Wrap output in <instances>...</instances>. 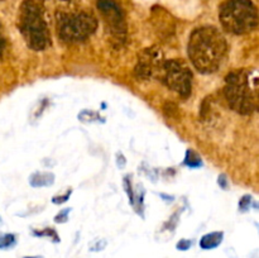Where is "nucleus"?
<instances>
[{
	"mask_svg": "<svg viewBox=\"0 0 259 258\" xmlns=\"http://www.w3.org/2000/svg\"><path fill=\"white\" fill-rule=\"evenodd\" d=\"M227 53V39L214 25L197 27L190 34L187 56L192 66L202 75L217 72L222 67Z\"/></svg>",
	"mask_w": 259,
	"mask_h": 258,
	"instance_id": "nucleus-1",
	"label": "nucleus"
},
{
	"mask_svg": "<svg viewBox=\"0 0 259 258\" xmlns=\"http://www.w3.org/2000/svg\"><path fill=\"white\" fill-rule=\"evenodd\" d=\"M224 96L235 113L253 114L257 110V76L245 68L229 72L225 77Z\"/></svg>",
	"mask_w": 259,
	"mask_h": 258,
	"instance_id": "nucleus-2",
	"label": "nucleus"
},
{
	"mask_svg": "<svg viewBox=\"0 0 259 258\" xmlns=\"http://www.w3.org/2000/svg\"><path fill=\"white\" fill-rule=\"evenodd\" d=\"M18 28L23 39L33 51H45L51 45V34L42 7L35 0H24L18 13Z\"/></svg>",
	"mask_w": 259,
	"mask_h": 258,
	"instance_id": "nucleus-3",
	"label": "nucleus"
},
{
	"mask_svg": "<svg viewBox=\"0 0 259 258\" xmlns=\"http://www.w3.org/2000/svg\"><path fill=\"white\" fill-rule=\"evenodd\" d=\"M219 20L232 34H248L258 27V9L252 0H225L219 8Z\"/></svg>",
	"mask_w": 259,
	"mask_h": 258,
	"instance_id": "nucleus-4",
	"label": "nucleus"
},
{
	"mask_svg": "<svg viewBox=\"0 0 259 258\" xmlns=\"http://www.w3.org/2000/svg\"><path fill=\"white\" fill-rule=\"evenodd\" d=\"M98 20L86 12L60 13L57 15V32L62 40L68 43L82 42L95 33Z\"/></svg>",
	"mask_w": 259,
	"mask_h": 258,
	"instance_id": "nucleus-5",
	"label": "nucleus"
},
{
	"mask_svg": "<svg viewBox=\"0 0 259 258\" xmlns=\"http://www.w3.org/2000/svg\"><path fill=\"white\" fill-rule=\"evenodd\" d=\"M158 80L162 81L169 90L179 94L182 99H187L191 95L192 72L181 60L174 58L164 61Z\"/></svg>",
	"mask_w": 259,
	"mask_h": 258,
	"instance_id": "nucleus-6",
	"label": "nucleus"
},
{
	"mask_svg": "<svg viewBox=\"0 0 259 258\" xmlns=\"http://www.w3.org/2000/svg\"><path fill=\"white\" fill-rule=\"evenodd\" d=\"M166 61L163 52L157 46L147 47L139 53L134 67V76L141 81H149L152 78L158 80L162 67Z\"/></svg>",
	"mask_w": 259,
	"mask_h": 258,
	"instance_id": "nucleus-7",
	"label": "nucleus"
},
{
	"mask_svg": "<svg viewBox=\"0 0 259 258\" xmlns=\"http://www.w3.org/2000/svg\"><path fill=\"white\" fill-rule=\"evenodd\" d=\"M96 8L103 15L106 25L114 38L123 39L125 37L126 24L123 9L115 0H96Z\"/></svg>",
	"mask_w": 259,
	"mask_h": 258,
	"instance_id": "nucleus-8",
	"label": "nucleus"
},
{
	"mask_svg": "<svg viewBox=\"0 0 259 258\" xmlns=\"http://www.w3.org/2000/svg\"><path fill=\"white\" fill-rule=\"evenodd\" d=\"M55 182V175L52 172H34L29 176V185L32 187H48Z\"/></svg>",
	"mask_w": 259,
	"mask_h": 258,
	"instance_id": "nucleus-9",
	"label": "nucleus"
},
{
	"mask_svg": "<svg viewBox=\"0 0 259 258\" xmlns=\"http://www.w3.org/2000/svg\"><path fill=\"white\" fill-rule=\"evenodd\" d=\"M223 239H224V233L223 232L207 233V234L202 235V238L200 239V247L205 250L214 249L222 244Z\"/></svg>",
	"mask_w": 259,
	"mask_h": 258,
	"instance_id": "nucleus-10",
	"label": "nucleus"
},
{
	"mask_svg": "<svg viewBox=\"0 0 259 258\" xmlns=\"http://www.w3.org/2000/svg\"><path fill=\"white\" fill-rule=\"evenodd\" d=\"M184 163L187 167H191V168H199V167L202 166V159L196 152L192 151V149H187Z\"/></svg>",
	"mask_w": 259,
	"mask_h": 258,
	"instance_id": "nucleus-11",
	"label": "nucleus"
},
{
	"mask_svg": "<svg viewBox=\"0 0 259 258\" xmlns=\"http://www.w3.org/2000/svg\"><path fill=\"white\" fill-rule=\"evenodd\" d=\"M17 243V238L14 234H2L0 235V249H8V248H12L13 245Z\"/></svg>",
	"mask_w": 259,
	"mask_h": 258,
	"instance_id": "nucleus-12",
	"label": "nucleus"
},
{
	"mask_svg": "<svg viewBox=\"0 0 259 258\" xmlns=\"http://www.w3.org/2000/svg\"><path fill=\"white\" fill-rule=\"evenodd\" d=\"M78 119H80L82 123H93V121H98L100 118L98 113L91 110H82L78 114Z\"/></svg>",
	"mask_w": 259,
	"mask_h": 258,
	"instance_id": "nucleus-13",
	"label": "nucleus"
},
{
	"mask_svg": "<svg viewBox=\"0 0 259 258\" xmlns=\"http://www.w3.org/2000/svg\"><path fill=\"white\" fill-rule=\"evenodd\" d=\"M33 234H34L35 237L52 238V240L55 243L60 242V237H58V234L56 233V230L52 229V228H48V229H43V230H38V232H33Z\"/></svg>",
	"mask_w": 259,
	"mask_h": 258,
	"instance_id": "nucleus-14",
	"label": "nucleus"
},
{
	"mask_svg": "<svg viewBox=\"0 0 259 258\" xmlns=\"http://www.w3.org/2000/svg\"><path fill=\"white\" fill-rule=\"evenodd\" d=\"M252 202H253L252 195H244V196H243L239 201L240 211H247V210H249Z\"/></svg>",
	"mask_w": 259,
	"mask_h": 258,
	"instance_id": "nucleus-15",
	"label": "nucleus"
},
{
	"mask_svg": "<svg viewBox=\"0 0 259 258\" xmlns=\"http://www.w3.org/2000/svg\"><path fill=\"white\" fill-rule=\"evenodd\" d=\"M71 209H62L57 215L55 217V222L58 223V224H62V223H66L68 220V214H70Z\"/></svg>",
	"mask_w": 259,
	"mask_h": 258,
	"instance_id": "nucleus-16",
	"label": "nucleus"
},
{
	"mask_svg": "<svg viewBox=\"0 0 259 258\" xmlns=\"http://www.w3.org/2000/svg\"><path fill=\"white\" fill-rule=\"evenodd\" d=\"M71 190H68V191H66L65 194L63 195H57V196H53L52 197V202L53 204H63V202H66L67 201L68 199H70V196H71Z\"/></svg>",
	"mask_w": 259,
	"mask_h": 258,
	"instance_id": "nucleus-17",
	"label": "nucleus"
},
{
	"mask_svg": "<svg viewBox=\"0 0 259 258\" xmlns=\"http://www.w3.org/2000/svg\"><path fill=\"white\" fill-rule=\"evenodd\" d=\"M192 247V240L190 239H181L176 244V248L179 250H189Z\"/></svg>",
	"mask_w": 259,
	"mask_h": 258,
	"instance_id": "nucleus-18",
	"label": "nucleus"
},
{
	"mask_svg": "<svg viewBox=\"0 0 259 258\" xmlns=\"http://www.w3.org/2000/svg\"><path fill=\"white\" fill-rule=\"evenodd\" d=\"M218 184H219V186L224 190L228 187V180L224 174H222L219 177H218Z\"/></svg>",
	"mask_w": 259,
	"mask_h": 258,
	"instance_id": "nucleus-19",
	"label": "nucleus"
},
{
	"mask_svg": "<svg viewBox=\"0 0 259 258\" xmlns=\"http://www.w3.org/2000/svg\"><path fill=\"white\" fill-rule=\"evenodd\" d=\"M105 245H106L105 240H99V242L95 244V247H91V250H94V252H99V250L104 249Z\"/></svg>",
	"mask_w": 259,
	"mask_h": 258,
	"instance_id": "nucleus-20",
	"label": "nucleus"
},
{
	"mask_svg": "<svg viewBox=\"0 0 259 258\" xmlns=\"http://www.w3.org/2000/svg\"><path fill=\"white\" fill-rule=\"evenodd\" d=\"M5 47H7V45H5V39L0 35V60H2L3 56H4Z\"/></svg>",
	"mask_w": 259,
	"mask_h": 258,
	"instance_id": "nucleus-21",
	"label": "nucleus"
},
{
	"mask_svg": "<svg viewBox=\"0 0 259 258\" xmlns=\"http://www.w3.org/2000/svg\"><path fill=\"white\" fill-rule=\"evenodd\" d=\"M116 157H119V159H116V163H118V166L120 167V168H123V167L125 166V158H124V156L121 153H119Z\"/></svg>",
	"mask_w": 259,
	"mask_h": 258,
	"instance_id": "nucleus-22",
	"label": "nucleus"
},
{
	"mask_svg": "<svg viewBox=\"0 0 259 258\" xmlns=\"http://www.w3.org/2000/svg\"><path fill=\"white\" fill-rule=\"evenodd\" d=\"M24 258H43L42 255H29V257H24Z\"/></svg>",
	"mask_w": 259,
	"mask_h": 258,
	"instance_id": "nucleus-23",
	"label": "nucleus"
},
{
	"mask_svg": "<svg viewBox=\"0 0 259 258\" xmlns=\"http://www.w3.org/2000/svg\"><path fill=\"white\" fill-rule=\"evenodd\" d=\"M61 2H71V0H61Z\"/></svg>",
	"mask_w": 259,
	"mask_h": 258,
	"instance_id": "nucleus-24",
	"label": "nucleus"
},
{
	"mask_svg": "<svg viewBox=\"0 0 259 258\" xmlns=\"http://www.w3.org/2000/svg\"><path fill=\"white\" fill-rule=\"evenodd\" d=\"M0 28H2V24H0Z\"/></svg>",
	"mask_w": 259,
	"mask_h": 258,
	"instance_id": "nucleus-25",
	"label": "nucleus"
}]
</instances>
